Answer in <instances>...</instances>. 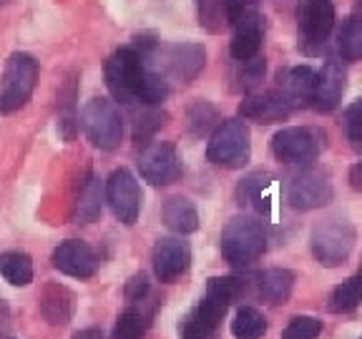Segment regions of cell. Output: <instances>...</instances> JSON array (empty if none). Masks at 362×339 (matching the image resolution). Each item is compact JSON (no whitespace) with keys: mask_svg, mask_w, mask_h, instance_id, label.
Here are the masks:
<instances>
[{"mask_svg":"<svg viewBox=\"0 0 362 339\" xmlns=\"http://www.w3.org/2000/svg\"><path fill=\"white\" fill-rule=\"evenodd\" d=\"M297 28H300V51L305 56H317L334 28L332 0H300Z\"/></svg>","mask_w":362,"mask_h":339,"instance_id":"7","label":"cell"},{"mask_svg":"<svg viewBox=\"0 0 362 339\" xmlns=\"http://www.w3.org/2000/svg\"><path fill=\"white\" fill-rule=\"evenodd\" d=\"M249 153H252V136L247 124L239 119L224 121L211 133V141L206 146V158L221 169H242L247 166Z\"/></svg>","mask_w":362,"mask_h":339,"instance_id":"5","label":"cell"},{"mask_svg":"<svg viewBox=\"0 0 362 339\" xmlns=\"http://www.w3.org/2000/svg\"><path fill=\"white\" fill-rule=\"evenodd\" d=\"M53 266L61 274L74 279H90L98 269V256L96 251L86 242L78 239H68L53 251Z\"/></svg>","mask_w":362,"mask_h":339,"instance_id":"14","label":"cell"},{"mask_svg":"<svg viewBox=\"0 0 362 339\" xmlns=\"http://www.w3.org/2000/svg\"><path fill=\"white\" fill-rule=\"evenodd\" d=\"M294 289V274L289 269H267L259 274V297L267 304H284Z\"/></svg>","mask_w":362,"mask_h":339,"instance_id":"21","label":"cell"},{"mask_svg":"<svg viewBox=\"0 0 362 339\" xmlns=\"http://www.w3.org/2000/svg\"><path fill=\"white\" fill-rule=\"evenodd\" d=\"M214 329L216 322H211L209 316L197 307L181 322V339H214Z\"/></svg>","mask_w":362,"mask_h":339,"instance_id":"32","label":"cell"},{"mask_svg":"<svg viewBox=\"0 0 362 339\" xmlns=\"http://www.w3.org/2000/svg\"><path fill=\"white\" fill-rule=\"evenodd\" d=\"M40 311L51 324H66L71 319V311H74V294L63 287H51L45 289L43 302H40Z\"/></svg>","mask_w":362,"mask_h":339,"instance_id":"24","label":"cell"},{"mask_svg":"<svg viewBox=\"0 0 362 339\" xmlns=\"http://www.w3.org/2000/svg\"><path fill=\"white\" fill-rule=\"evenodd\" d=\"M199 6V23H202L204 28L209 30V33H221L232 25L234 20V13L239 11L237 0H197Z\"/></svg>","mask_w":362,"mask_h":339,"instance_id":"20","label":"cell"},{"mask_svg":"<svg viewBox=\"0 0 362 339\" xmlns=\"http://www.w3.org/2000/svg\"><path fill=\"white\" fill-rule=\"evenodd\" d=\"M164 224L176 234H194L199 229V214L189 198L174 196L164 206Z\"/></svg>","mask_w":362,"mask_h":339,"instance_id":"22","label":"cell"},{"mask_svg":"<svg viewBox=\"0 0 362 339\" xmlns=\"http://www.w3.org/2000/svg\"><path fill=\"white\" fill-rule=\"evenodd\" d=\"M187 121H189V131H192L194 136H206L211 126H214V121H216L214 106H209V103H204V101L194 103V106L189 108V113H187Z\"/></svg>","mask_w":362,"mask_h":339,"instance_id":"34","label":"cell"},{"mask_svg":"<svg viewBox=\"0 0 362 339\" xmlns=\"http://www.w3.org/2000/svg\"><path fill=\"white\" fill-rule=\"evenodd\" d=\"M264 76V61L262 58H249V61H242V83L247 85H255L257 81H262Z\"/></svg>","mask_w":362,"mask_h":339,"instance_id":"37","label":"cell"},{"mask_svg":"<svg viewBox=\"0 0 362 339\" xmlns=\"http://www.w3.org/2000/svg\"><path fill=\"white\" fill-rule=\"evenodd\" d=\"M58 131H61L66 141L76 138V131H78V106H76L74 76L61 85V93H58Z\"/></svg>","mask_w":362,"mask_h":339,"instance_id":"23","label":"cell"},{"mask_svg":"<svg viewBox=\"0 0 362 339\" xmlns=\"http://www.w3.org/2000/svg\"><path fill=\"white\" fill-rule=\"evenodd\" d=\"M164 116L158 111H141L139 116H136V124H134V138L136 143H148V138H151L153 133H156V129L161 124H164Z\"/></svg>","mask_w":362,"mask_h":339,"instance_id":"36","label":"cell"},{"mask_svg":"<svg viewBox=\"0 0 362 339\" xmlns=\"http://www.w3.org/2000/svg\"><path fill=\"white\" fill-rule=\"evenodd\" d=\"M74 339H103V332L96 327H90V329H81V332L74 334Z\"/></svg>","mask_w":362,"mask_h":339,"instance_id":"39","label":"cell"},{"mask_svg":"<svg viewBox=\"0 0 362 339\" xmlns=\"http://www.w3.org/2000/svg\"><path fill=\"white\" fill-rule=\"evenodd\" d=\"M342 90H345V71H342L337 58H329L322 71L317 73V88L312 103L317 111H332L342 98Z\"/></svg>","mask_w":362,"mask_h":339,"instance_id":"19","label":"cell"},{"mask_svg":"<svg viewBox=\"0 0 362 339\" xmlns=\"http://www.w3.org/2000/svg\"><path fill=\"white\" fill-rule=\"evenodd\" d=\"M0 274L13 287H25L33 282V261L23 251H6L0 254Z\"/></svg>","mask_w":362,"mask_h":339,"instance_id":"25","label":"cell"},{"mask_svg":"<svg viewBox=\"0 0 362 339\" xmlns=\"http://www.w3.org/2000/svg\"><path fill=\"white\" fill-rule=\"evenodd\" d=\"M148 292V282L144 274H139V277H134L129 282V287H126V297H129V302H144V294Z\"/></svg>","mask_w":362,"mask_h":339,"instance_id":"38","label":"cell"},{"mask_svg":"<svg viewBox=\"0 0 362 339\" xmlns=\"http://www.w3.org/2000/svg\"><path fill=\"white\" fill-rule=\"evenodd\" d=\"M360 277H362V274H360Z\"/></svg>","mask_w":362,"mask_h":339,"instance_id":"42","label":"cell"},{"mask_svg":"<svg viewBox=\"0 0 362 339\" xmlns=\"http://www.w3.org/2000/svg\"><path fill=\"white\" fill-rule=\"evenodd\" d=\"M317 88V73L310 66L284 68L277 76V90L289 101L292 108H300L312 103Z\"/></svg>","mask_w":362,"mask_h":339,"instance_id":"17","label":"cell"},{"mask_svg":"<svg viewBox=\"0 0 362 339\" xmlns=\"http://www.w3.org/2000/svg\"><path fill=\"white\" fill-rule=\"evenodd\" d=\"M350 184H352V189H357V191L362 189V164L352 166V171H350Z\"/></svg>","mask_w":362,"mask_h":339,"instance_id":"40","label":"cell"},{"mask_svg":"<svg viewBox=\"0 0 362 339\" xmlns=\"http://www.w3.org/2000/svg\"><path fill=\"white\" fill-rule=\"evenodd\" d=\"M269 174L267 171H255V174H249L247 179L239 184V203H252L257 211L264 209V201H262V194L269 189Z\"/></svg>","mask_w":362,"mask_h":339,"instance_id":"30","label":"cell"},{"mask_svg":"<svg viewBox=\"0 0 362 339\" xmlns=\"http://www.w3.org/2000/svg\"><path fill=\"white\" fill-rule=\"evenodd\" d=\"M103 209V189H101V179L98 176H88V181L81 189V196L76 201V216L86 224L96 221L101 216Z\"/></svg>","mask_w":362,"mask_h":339,"instance_id":"26","label":"cell"},{"mask_svg":"<svg viewBox=\"0 0 362 339\" xmlns=\"http://www.w3.org/2000/svg\"><path fill=\"white\" fill-rule=\"evenodd\" d=\"M239 292H242V282H239V279H234V277L209 279L206 294H204V299L199 302V309L209 316L211 322L219 324L221 316H224L226 309H229V304L239 297Z\"/></svg>","mask_w":362,"mask_h":339,"instance_id":"18","label":"cell"},{"mask_svg":"<svg viewBox=\"0 0 362 339\" xmlns=\"http://www.w3.org/2000/svg\"><path fill=\"white\" fill-rule=\"evenodd\" d=\"M38 81V63L28 53H13L0 81V113H13L30 101Z\"/></svg>","mask_w":362,"mask_h":339,"instance_id":"4","label":"cell"},{"mask_svg":"<svg viewBox=\"0 0 362 339\" xmlns=\"http://www.w3.org/2000/svg\"><path fill=\"white\" fill-rule=\"evenodd\" d=\"M282 191L292 209L312 211L332 201V181L325 169L302 164L300 169L289 171L284 176Z\"/></svg>","mask_w":362,"mask_h":339,"instance_id":"2","label":"cell"},{"mask_svg":"<svg viewBox=\"0 0 362 339\" xmlns=\"http://www.w3.org/2000/svg\"><path fill=\"white\" fill-rule=\"evenodd\" d=\"M139 171H141L144 181H148L153 186H169V184L179 181L181 161L174 143L169 141L146 143L141 156H139Z\"/></svg>","mask_w":362,"mask_h":339,"instance_id":"11","label":"cell"},{"mask_svg":"<svg viewBox=\"0 0 362 339\" xmlns=\"http://www.w3.org/2000/svg\"><path fill=\"white\" fill-rule=\"evenodd\" d=\"M221 256L232 266H249L267 249V229L252 216H234L221 232Z\"/></svg>","mask_w":362,"mask_h":339,"instance_id":"1","label":"cell"},{"mask_svg":"<svg viewBox=\"0 0 362 339\" xmlns=\"http://www.w3.org/2000/svg\"><path fill=\"white\" fill-rule=\"evenodd\" d=\"M337 48L345 61H360L362 58V20L360 18H347L337 35Z\"/></svg>","mask_w":362,"mask_h":339,"instance_id":"29","label":"cell"},{"mask_svg":"<svg viewBox=\"0 0 362 339\" xmlns=\"http://www.w3.org/2000/svg\"><path fill=\"white\" fill-rule=\"evenodd\" d=\"M342 129H345V138L350 141L352 151L362 153V98L347 106L345 116H342Z\"/></svg>","mask_w":362,"mask_h":339,"instance_id":"33","label":"cell"},{"mask_svg":"<svg viewBox=\"0 0 362 339\" xmlns=\"http://www.w3.org/2000/svg\"><path fill=\"white\" fill-rule=\"evenodd\" d=\"M153 274L158 282H176V279L189 269L192 261V251H189L187 242L181 239H161L153 246Z\"/></svg>","mask_w":362,"mask_h":339,"instance_id":"15","label":"cell"},{"mask_svg":"<svg viewBox=\"0 0 362 339\" xmlns=\"http://www.w3.org/2000/svg\"><path fill=\"white\" fill-rule=\"evenodd\" d=\"M322 332V322L315 316H294L284 327L282 339H317Z\"/></svg>","mask_w":362,"mask_h":339,"instance_id":"35","label":"cell"},{"mask_svg":"<svg viewBox=\"0 0 362 339\" xmlns=\"http://www.w3.org/2000/svg\"><path fill=\"white\" fill-rule=\"evenodd\" d=\"M294 108L279 90H267V93H252L242 101L239 113L242 119L257 121V124H279L287 121Z\"/></svg>","mask_w":362,"mask_h":339,"instance_id":"16","label":"cell"},{"mask_svg":"<svg viewBox=\"0 0 362 339\" xmlns=\"http://www.w3.org/2000/svg\"><path fill=\"white\" fill-rule=\"evenodd\" d=\"M106 201L121 224H126V226L136 224L139 211H141V191H139V181L134 179L131 171L116 169L108 176Z\"/></svg>","mask_w":362,"mask_h":339,"instance_id":"12","label":"cell"},{"mask_svg":"<svg viewBox=\"0 0 362 339\" xmlns=\"http://www.w3.org/2000/svg\"><path fill=\"white\" fill-rule=\"evenodd\" d=\"M360 302H362V277H350L332 289V294H329V311H334V314L352 311L360 307Z\"/></svg>","mask_w":362,"mask_h":339,"instance_id":"27","label":"cell"},{"mask_svg":"<svg viewBox=\"0 0 362 339\" xmlns=\"http://www.w3.org/2000/svg\"><path fill=\"white\" fill-rule=\"evenodd\" d=\"M144 329H146V314H144L141 309L131 307V309H126L124 314L119 316L111 339H141Z\"/></svg>","mask_w":362,"mask_h":339,"instance_id":"31","label":"cell"},{"mask_svg":"<svg viewBox=\"0 0 362 339\" xmlns=\"http://www.w3.org/2000/svg\"><path fill=\"white\" fill-rule=\"evenodd\" d=\"M81 124L88 136V141L101 151H113L119 148L121 136H124V121H121V111L113 106L108 98H90L83 106V116Z\"/></svg>","mask_w":362,"mask_h":339,"instance_id":"8","label":"cell"},{"mask_svg":"<svg viewBox=\"0 0 362 339\" xmlns=\"http://www.w3.org/2000/svg\"><path fill=\"white\" fill-rule=\"evenodd\" d=\"M234 35H232V51L234 61H249V58H257L262 45V35H264V25H262V16L255 6H244L234 13Z\"/></svg>","mask_w":362,"mask_h":339,"instance_id":"13","label":"cell"},{"mask_svg":"<svg viewBox=\"0 0 362 339\" xmlns=\"http://www.w3.org/2000/svg\"><path fill=\"white\" fill-rule=\"evenodd\" d=\"M141 73V53L136 48H121L106 61V85L119 103L136 101V83Z\"/></svg>","mask_w":362,"mask_h":339,"instance_id":"10","label":"cell"},{"mask_svg":"<svg viewBox=\"0 0 362 339\" xmlns=\"http://www.w3.org/2000/svg\"><path fill=\"white\" fill-rule=\"evenodd\" d=\"M325 136L310 126H289L274 133L272 138V153L284 164H312L322 151Z\"/></svg>","mask_w":362,"mask_h":339,"instance_id":"9","label":"cell"},{"mask_svg":"<svg viewBox=\"0 0 362 339\" xmlns=\"http://www.w3.org/2000/svg\"><path fill=\"white\" fill-rule=\"evenodd\" d=\"M267 332V319L255 307H242L232 322L234 339H259Z\"/></svg>","mask_w":362,"mask_h":339,"instance_id":"28","label":"cell"},{"mask_svg":"<svg viewBox=\"0 0 362 339\" xmlns=\"http://www.w3.org/2000/svg\"><path fill=\"white\" fill-rule=\"evenodd\" d=\"M355 226L350 221L342 219H329L325 224L315 226L312 232V254H315L317 264L334 269L342 266L350 259L352 249H355Z\"/></svg>","mask_w":362,"mask_h":339,"instance_id":"6","label":"cell"},{"mask_svg":"<svg viewBox=\"0 0 362 339\" xmlns=\"http://www.w3.org/2000/svg\"><path fill=\"white\" fill-rule=\"evenodd\" d=\"M139 53H144L166 78L181 81V83H189V81L197 78L199 71L204 68V58H206L199 43H176L166 45L161 51L153 43H144Z\"/></svg>","mask_w":362,"mask_h":339,"instance_id":"3","label":"cell"},{"mask_svg":"<svg viewBox=\"0 0 362 339\" xmlns=\"http://www.w3.org/2000/svg\"><path fill=\"white\" fill-rule=\"evenodd\" d=\"M8 3H13V0H0V6H8Z\"/></svg>","mask_w":362,"mask_h":339,"instance_id":"41","label":"cell"}]
</instances>
